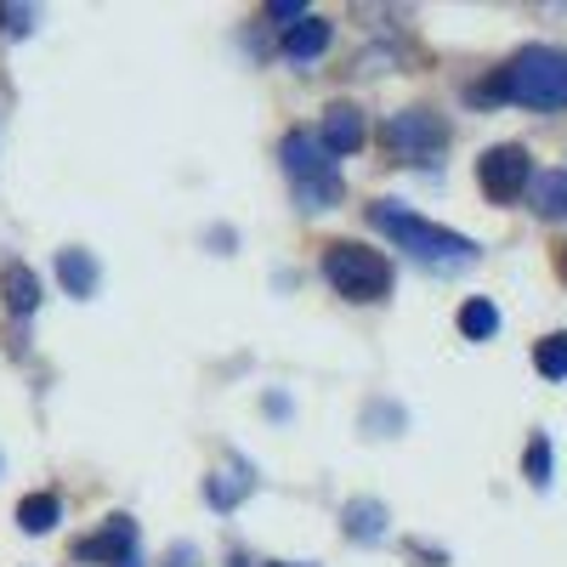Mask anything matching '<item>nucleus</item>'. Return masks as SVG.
Returning a JSON list of instances; mask_svg holds the SVG:
<instances>
[{
    "label": "nucleus",
    "instance_id": "nucleus-11",
    "mask_svg": "<svg viewBox=\"0 0 567 567\" xmlns=\"http://www.w3.org/2000/svg\"><path fill=\"white\" fill-rule=\"evenodd\" d=\"M528 182H534V210L545 221H561L567 216V171H539Z\"/></svg>",
    "mask_w": 567,
    "mask_h": 567
},
{
    "label": "nucleus",
    "instance_id": "nucleus-17",
    "mask_svg": "<svg viewBox=\"0 0 567 567\" xmlns=\"http://www.w3.org/2000/svg\"><path fill=\"white\" fill-rule=\"evenodd\" d=\"M534 369L545 374V381H567V336H545L534 347Z\"/></svg>",
    "mask_w": 567,
    "mask_h": 567
},
{
    "label": "nucleus",
    "instance_id": "nucleus-21",
    "mask_svg": "<svg viewBox=\"0 0 567 567\" xmlns=\"http://www.w3.org/2000/svg\"><path fill=\"white\" fill-rule=\"evenodd\" d=\"M171 567H199V556L187 550V545H176V550H171Z\"/></svg>",
    "mask_w": 567,
    "mask_h": 567
},
{
    "label": "nucleus",
    "instance_id": "nucleus-14",
    "mask_svg": "<svg viewBox=\"0 0 567 567\" xmlns=\"http://www.w3.org/2000/svg\"><path fill=\"white\" fill-rule=\"evenodd\" d=\"M58 278H63L69 296H91V290H97V267H91L85 250H63L58 256Z\"/></svg>",
    "mask_w": 567,
    "mask_h": 567
},
{
    "label": "nucleus",
    "instance_id": "nucleus-20",
    "mask_svg": "<svg viewBox=\"0 0 567 567\" xmlns=\"http://www.w3.org/2000/svg\"><path fill=\"white\" fill-rule=\"evenodd\" d=\"M267 18H290V29L307 18V7H301V0H272V7H267Z\"/></svg>",
    "mask_w": 567,
    "mask_h": 567
},
{
    "label": "nucleus",
    "instance_id": "nucleus-5",
    "mask_svg": "<svg viewBox=\"0 0 567 567\" xmlns=\"http://www.w3.org/2000/svg\"><path fill=\"white\" fill-rule=\"evenodd\" d=\"M443 142H449L443 120L425 114V109H409V114H392L386 120V148L398 159H409V165H432L443 154Z\"/></svg>",
    "mask_w": 567,
    "mask_h": 567
},
{
    "label": "nucleus",
    "instance_id": "nucleus-8",
    "mask_svg": "<svg viewBox=\"0 0 567 567\" xmlns=\"http://www.w3.org/2000/svg\"><path fill=\"white\" fill-rule=\"evenodd\" d=\"M318 142H323V154H329V159H336V154H358V148H363V114L347 109V103H336V109L323 114Z\"/></svg>",
    "mask_w": 567,
    "mask_h": 567
},
{
    "label": "nucleus",
    "instance_id": "nucleus-6",
    "mask_svg": "<svg viewBox=\"0 0 567 567\" xmlns=\"http://www.w3.org/2000/svg\"><path fill=\"white\" fill-rule=\"evenodd\" d=\"M528 176H534L528 148H516V142H505V148H488V154L477 159V182H483V194H488L494 205H511V199L528 187Z\"/></svg>",
    "mask_w": 567,
    "mask_h": 567
},
{
    "label": "nucleus",
    "instance_id": "nucleus-4",
    "mask_svg": "<svg viewBox=\"0 0 567 567\" xmlns=\"http://www.w3.org/2000/svg\"><path fill=\"white\" fill-rule=\"evenodd\" d=\"M323 278L336 284V296H347V301H381L392 290V267L363 245H329L323 250Z\"/></svg>",
    "mask_w": 567,
    "mask_h": 567
},
{
    "label": "nucleus",
    "instance_id": "nucleus-23",
    "mask_svg": "<svg viewBox=\"0 0 567 567\" xmlns=\"http://www.w3.org/2000/svg\"><path fill=\"white\" fill-rule=\"evenodd\" d=\"M561 272H567V256H561Z\"/></svg>",
    "mask_w": 567,
    "mask_h": 567
},
{
    "label": "nucleus",
    "instance_id": "nucleus-12",
    "mask_svg": "<svg viewBox=\"0 0 567 567\" xmlns=\"http://www.w3.org/2000/svg\"><path fill=\"white\" fill-rule=\"evenodd\" d=\"M0 290H7V307H12V312H23V318L40 307V278H34L23 261H12L7 272H0Z\"/></svg>",
    "mask_w": 567,
    "mask_h": 567
},
{
    "label": "nucleus",
    "instance_id": "nucleus-19",
    "mask_svg": "<svg viewBox=\"0 0 567 567\" xmlns=\"http://www.w3.org/2000/svg\"><path fill=\"white\" fill-rule=\"evenodd\" d=\"M29 7H0V29H12V34H29Z\"/></svg>",
    "mask_w": 567,
    "mask_h": 567
},
{
    "label": "nucleus",
    "instance_id": "nucleus-15",
    "mask_svg": "<svg viewBox=\"0 0 567 567\" xmlns=\"http://www.w3.org/2000/svg\"><path fill=\"white\" fill-rule=\"evenodd\" d=\"M347 534H352V539H381V534H386V511L369 505V499H352V505H347Z\"/></svg>",
    "mask_w": 567,
    "mask_h": 567
},
{
    "label": "nucleus",
    "instance_id": "nucleus-24",
    "mask_svg": "<svg viewBox=\"0 0 567 567\" xmlns=\"http://www.w3.org/2000/svg\"><path fill=\"white\" fill-rule=\"evenodd\" d=\"M290 567H307V561H290Z\"/></svg>",
    "mask_w": 567,
    "mask_h": 567
},
{
    "label": "nucleus",
    "instance_id": "nucleus-22",
    "mask_svg": "<svg viewBox=\"0 0 567 567\" xmlns=\"http://www.w3.org/2000/svg\"><path fill=\"white\" fill-rule=\"evenodd\" d=\"M120 567H142V561H136V556H131V561H120Z\"/></svg>",
    "mask_w": 567,
    "mask_h": 567
},
{
    "label": "nucleus",
    "instance_id": "nucleus-13",
    "mask_svg": "<svg viewBox=\"0 0 567 567\" xmlns=\"http://www.w3.org/2000/svg\"><path fill=\"white\" fill-rule=\"evenodd\" d=\"M58 516H63L58 494H29V499L18 505V528H23V534H52Z\"/></svg>",
    "mask_w": 567,
    "mask_h": 567
},
{
    "label": "nucleus",
    "instance_id": "nucleus-18",
    "mask_svg": "<svg viewBox=\"0 0 567 567\" xmlns=\"http://www.w3.org/2000/svg\"><path fill=\"white\" fill-rule=\"evenodd\" d=\"M528 483H534V488L550 483V437H534V443H528Z\"/></svg>",
    "mask_w": 567,
    "mask_h": 567
},
{
    "label": "nucleus",
    "instance_id": "nucleus-9",
    "mask_svg": "<svg viewBox=\"0 0 567 567\" xmlns=\"http://www.w3.org/2000/svg\"><path fill=\"white\" fill-rule=\"evenodd\" d=\"M250 488H256L250 465H245V460H233V465H216V471H210L205 499H210L216 511H233V505H245V499H250Z\"/></svg>",
    "mask_w": 567,
    "mask_h": 567
},
{
    "label": "nucleus",
    "instance_id": "nucleus-3",
    "mask_svg": "<svg viewBox=\"0 0 567 567\" xmlns=\"http://www.w3.org/2000/svg\"><path fill=\"white\" fill-rule=\"evenodd\" d=\"M278 159H284V171H290V182H296V194H301L307 210H329V205L341 199L336 159L323 154V142H318L312 131H290V136H284Z\"/></svg>",
    "mask_w": 567,
    "mask_h": 567
},
{
    "label": "nucleus",
    "instance_id": "nucleus-10",
    "mask_svg": "<svg viewBox=\"0 0 567 567\" xmlns=\"http://www.w3.org/2000/svg\"><path fill=\"white\" fill-rule=\"evenodd\" d=\"M323 45H329V23H323L318 12H307L290 34H284V58H290V63H312Z\"/></svg>",
    "mask_w": 567,
    "mask_h": 567
},
{
    "label": "nucleus",
    "instance_id": "nucleus-2",
    "mask_svg": "<svg viewBox=\"0 0 567 567\" xmlns=\"http://www.w3.org/2000/svg\"><path fill=\"white\" fill-rule=\"evenodd\" d=\"M369 221L386 233V239H398L409 256H420V261H432V267H465L471 256H477V245L471 239H460V233H449V227H432V221H420L414 210H403V205H392V199H381V205H369Z\"/></svg>",
    "mask_w": 567,
    "mask_h": 567
},
{
    "label": "nucleus",
    "instance_id": "nucleus-1",
    "mask_svg": "<svg viewBox=\"0 0 567 567\" xmlns=\"http://www.w3.org/2000/svg\"><path fill=\"white\" fill-rule=\"evenodd\" d=\"M477 97H505V103H528V109H561L567 103V58L550 52V45H528L516 52L494 85H483Z\"/></svg>",
    "mask_w": 567,
    "mask_h": 567
},
{
    "label": "nucleus",
    "instance_id": "nucleus-7",
    "mask_svg": "<svg viewBox=\"0 0 567 567\" xmlns=\"http://www.w3.org/2000/svg\"><path fill=\"white\" fill-rule=\"evenodd\" d=\"M74 556H80V561H97V567L131 561V556H136V523H131V516H109L97 534L74 545Z\"/></svg>",
    "mask_w": 567,
    "mask_h": 567
},
{
    "label": "nucleus",
    "instance_id": "nucleus-16",
    "mask_svg": "<svg viewBox=\"0 0 567 567\" xmlns=\"http://www.w3.org/2000/svg\"><path fill=\"white\" fill-rule=\"evenodd\" d=\"M460 329H465L471 341H488L494 329H499V312H494V301H483V296H477V301H465V307H460Z\"/></svg>",
    "mask_w": 567,
    "mask_h": 567
}]
</instances>
